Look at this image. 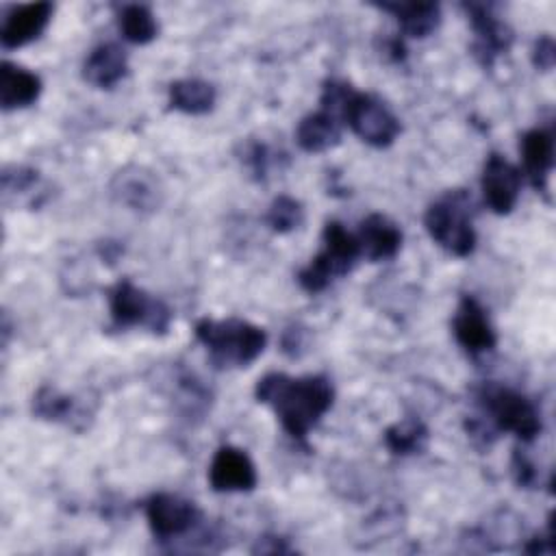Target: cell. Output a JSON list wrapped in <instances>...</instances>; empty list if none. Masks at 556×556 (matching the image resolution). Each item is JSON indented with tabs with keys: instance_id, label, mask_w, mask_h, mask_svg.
Segmentation results:
<instances>
[{
	"instance_id": "1",
	"label": "cell",
	"mask_w": 556,
	"mask_h": 556,
	"mask_svg": "<svg viewBox=\"0 0 556 556\" xmlns=\"http://www.w3.org/2000/svg\"><path fill=\"white\" fill-rule=\"evenodd\" d=\"M254 395L261 404L274 408L287 434L304 441L308 430L330 410L334 391L326 376H287L267 374L256 382Z\"/></svg>"
},
{
	"instance_id": "2",
	"label": "cell",
	"mask_w": 556,
	"mask_h": 556,
	"mask_svg": "<svg viewBox=\"0 0 556 556\" xmlns=\"http://www.w3.org/2000/svg\"><path fill=\"white\" fill-rule=\"evenodd\" d=\"M195 337L215 367H248L263 354L267 343L263 328L237 317L200 319Z\"/></svg>"
},
{
	"instance_id": "3",
	"label": "cell",
	"mask_w": 556,
	"mask_h": 556,
	"mask_svg": "<svg viewBox=\"0 0 556 556\" xmlns=\"http://www.w3.org/2000/svg\"><path fill=\"white\" fill-rule=\"evenodd\" d=\"M471 200L465 191H447L432 202L424 215L428 235L445 252L463 258L476 248V230L471 226Z\"/></svg>"
},
{
	"instance_id": "4",
	"label": "cell",
	"mask_w": 556,
	"mask_h": 556,
	"mask_svg": "<svg viewBox=\"0 0 556 556\" xmlns=\"http://www.w3.org/2000/svg\"><path fill=\"white\" fill-rule=\"evenodd\" d=\"M321 239V252L298 274L300 287L308 293H319L332 282V278L345 276L361 256L356 235L348 232L339 222H328Z\"/></svg>"
},
{
	"instance_id": "5",
	"label": "cell",
	"mask_w": 556,
	"mask_h": 556,
	"mask_svg": "<svg viewBox=\"0 0 556 556\" xmlns=\"http://www.w3.org/2000/svg\"><path fill=\"white\" fill-rule=\"evenodd\" d=\"M478 404L484 408L493 430L513 432L521 441H532L541 432V415L536 406L521 393L486 382L476 393Z\"/></svg>"
},
{
	"instance_id": "6",
	"label": "cell",
	"mask_w": 556,
	"mask_h": 556,
	"mask_svg": "<svg viewBox=\"0 0 556 556\" xmlns=\"http://www.w3.org/2000/svg\"><path fill=\"white\" fill-rule=\"evenodd\" d=\"M339 119L345 122L356 137L374 148H387L400 135L397 117L371 93L350 89L339 106Z\"/></svg>"
},
{
	"instance_id": "7",
	"label": "cell",
	"mask_w": 556,
	"mask_h": 556,
	"mask_svg": "<svg viewBox=\"0 0 556 556\" xmlns=\"http://www.w3.org/2000/svg\"><path fill=\"white\" fill-rule=\"evenodd\" d=\"M109 306L115 328L143 326L154 334H165L172 321L167 304L135 287L130 280H122L111 289Z\"/></svg>"
},
{
	"instance_id": "8",
	"label": "cell",
	"mask_w": 556,
	"mask_h": 556,
	"mask_svg": "<svg viewBox=\"0 0 556 556\" xmlns=\"http://www.w3.org/2000/svg\"><path fill=\"white\" fill-rule=\"evenodd\" d=\"M146 519L150 530L156 539H174L191 530L198 519L200 510L193 502L174 495V493H154L146 502Z\"/></svg>"
},
{
	"instance_id": "9",
	"label": "cell",
	"mask_w": 556,
	"mask_h": 556,
	"mask_svg": "<svg viewBox=\"0 0 556 556\" xmlns=\"http://www.w3.org/2000/svg\"><path fill=\"white\" fill-rule=\"evenodd\" d=\"M480 185L486 206L497 215H506L517 204L521 191V172L502 154L491 152L484 161Z\"/></svg>"
},
{
	"instance_id": "10",
	"label": "cell",
	"mask_w": 556,
	"mask_h": 556,
	"mask_svg": "<svg viewBox=\"0 0 556 556\" xmlns=\"http://www.w3.org/2000/svg\"><path fill=\"white\" fill-rule=\"evenodd\" d=\"M463 9L469 15L476 41H473V56L478 59L480 65L491 67L493 61L506 52L513 43V30L493 15L489 4H478L469 2L463 4Z\"/></svg>"
},
{
	"instance_id": "11",
	"label": "cell",
	"mask_w": 556,
	"mask_h": 556,
	"mask_svg": "<svg viewBox=\"0 0 556 556\" xmlns=\"http://www.w3.org/2000/svg\"><path fill=\"white\" fill-rule=\"evenodd\" d=\"M256 469L250 456L232 445H222L208 467L211 489L217 493L252 491L256 486Z\"/></svg>"
},
{
	"instance_id": "12",
	"label": "cell",
	"mask_w": 556,
	"mask_h": 556,
	"mask_svg": "<svg viewBox=\"0 0 556 556\" xmlns=\"http://www.w3.org/2000/svg\"><path fill=\"white\" fill-rule=\"evenodd\" d=\"M452 330L456 341L460 343L463 350L469 354H482L495 348V330L480 306V302L471 295H463L458 302V308L452 319Z\"/></svg>"
},
{
	"instance_id": "13",
	"label": "cell",
	"mask_w": 556,
	"mask_h": 556,
	"mask_svg": "<svg viewBox=\"0 0 556 556\" xmlns=\"http://www.w3.org/2000/svg\"><path fill=\"white\" fill-rule=\"evenodd\" d=\"M111 193L132 211H156L163 195L156 176L139 165L119 169L111 180Z\"/></svg>"
},
{
	"instance_id": "14",
	"label": "cell",
	"mask_w": 556,
	"mask_h": 556,
	"mask_svg": "<svg viewBox=\"0 0 556 556\" xmlns=\"http://www.w3.org/2000/svg\"><path fill=\"white\" fill-rule=\"evenodd\" d=\"M50 17H52L50 2H30L22 7H13L11 13L4 17V24L0 30L2 48L13 50L35 41L46 30Z\"/></svg>"
},
{
	"instance_id": "15",
	"label": "cell",
	"mask_w": 556,
	"mask_h": 556,
	"mask_svg": "<svg viewBox=\"0 0 556 556\" xmlns=\"http://www.w3.org/2000/svg\"><path fill=\"white\" fill-rule=\"evenodd\" d=\"M356 239L363 256L369 261H384L397 254L402 245V230L387 215L371 213L361 222Z\"/></svg>"
},
{
	"instance_id": "16",
	"label": "cell",
	"mask_w": 556,
	"mask_h": 556,
	"mask_svg": "<svg viewBox=\"0 0 556 556\" xmlns=\"http://www.w3.org/2000/svg\"><path fill=\"white\" fill-rule=\"evenodd\" d=\"M521 159H523V169L532 182V187L541 193L547 191V178L554 167V137L549 130L534 128L528 130L521 137Z\"/></svg>"
},
{
	"instance_id": "17",
	"label": "cell",
	"mask_w": 556,
	"mask_h": 556,
	"mask_svg": "<svg viewBox=\"0 0 556 556\" xmlns=\"http://www.w3.org/2000/svg\"><path fill=\"white\" fill-rule=\"evenodd\" d=\"M128 72L126 52L117 43H100L93 48L83 65V76L98 89L115 87Z\"/></svg>"
},
{
	"instance_id": "18",
	"label": "cell",
	"mask_w": 556,
	"mask_h": 556,
	"mask_svg": "<svg viewBox=\"0 0 556 556\" xmlns=\"http://www.w3.org/2000/svg\"><path fill=\"white\" fill-rule=\"evenodd\" d=\"M41 93V80L37 74L4 61L0 65V104L4 111L30 106Z\"/></svg>"
},
{
	"instance_id": "19",
	"label": "cell",
	"mask_w": 556,
	"mask_h": 556,
	"mask_svg": "<svg viewBox=\"0 0 556 556\" xmlns=\"http://www.w3.org/2000/svg\"><path fill=\"white\" fill-rule=\"evenodd\" d=\"M378 9L391 13L402 33L415 39L432 35L441 22V9L434 2H382Z\"/></svg>"
},
{
	"instance_id": "20",
	"label": "cell",
	"mask_w": 556,
	"mask_h": 556,
	"mask_svg": "<svg viewBox=\"0 0 556 556\" xmlns=\"http://www.w3.org/2000/svg\"><path fill=\"white\" fill-rule=\"evenodd\" d=\"M341 139V119L328 111H317L300 119L295 141L304 152H326Z\"/></svg>"
},
{
	"instance_id": "21",
	"label": "cell",
	"mask_w": 556,
	"mask_h": 556,
	"mask_svg": "<svg viewBox=\"0 0 556 556\" xmlns=\"http://www.w3.org/2000/svg\"><path fill=\"white\" fill-rule=\"evenodd\" d=\"M217 91L200 78H182L169 85V106L187 115H204L215 106Z\"/></svg>"
},
{
	"instance_id": "22",
	"label": "cell",
	"mask_w": 556,
	"mask_h": 556,
	"mask_svg": "<svg viewBox=\"0 0 556 556\" xmlns=\"http://www.w3.org/2000/svg\"><path fill=\"white\" fill-rule=\"evenodd\" d=\"M426 441H428V430L415 417L402 419V421H397V424H393V426H389L384 430L387 447L393 454H400V456H408V454L421 452Z\"/></svg>"
},
{
	"instance_id": "23",
	"label": "cell",
	"mask_w": 556,
	"mask_h": 556,
	"mask_svg": "<svg viewBox=\"0 0 556 556\" xmlns=\"http://www.w3.org/2000/svg\"><path fill=\"white\" fill-rule=\"evenodd\" d=\"M119 30L124 35L126 41L143 46L150 43L156 33H159V24L152 15V11L143 4H126L119 11Z\"/></svg>"
},
{
	"instance_id": "24",
	"label": "cell",
	"mask_w": 556,
	"mask_h": 556,
	"mask_svg": "<svg viewBox=\"0 0 556 556\" xmlns=\"http://www.w3.org/2000/svg\"><path fill=\"white\" fill-rule=\"evenodd\" d=\"M33 413L48 421H67L76 415V404L54 387H41L33 400Z\"/></svg>"
},
{
	"instance_id": "25",
	"label": "cell",
	"mask_w": 556,
	"mask_h": 556,
	"mask_svg": "<svg viewBox=\"0 0 556 556\" xmlns=\"http://www.w3.org/2000/svg\"><path fill=\"white\" fill-rule=\"evenodd\" d=\"M302 219H304V208L300 200L291 195H278L269 204V211L265 215V222L274 232H291L302 224Z\"/></svg>"
},
{
	"instance_id": "26",
	"label": "cell",
	"mask_w": 556,
	"mask_h": 556,
	"mask_svg": "<svg viewBox=\"0 0 556 556\" xmlns=\"http://www.w3.org/2000/svg\"><path fill=\"white\" fill-rule=\"evenodd\" d=\"M243 161L250 167V172L254 174L256 180H263L267 174V165H269V150L265 143H250L248 150L243 152Z\"/></svg>"
},
{
	"instance_id": "27",
	"label": "cell",
	"mask_w": 556,
	"mask_h": 556,
	"mask_svg": "<svg viewBox=\"0 0 556 556\" xmlns=\"http://www.w3.org/2000/svg\"><path fill=\"white\" fill-rule=\"evenodd\" d=\"M556 61V46L554 39L549 35H543L536 39L534 50H532V63L536 70L541 72H549L554 67Z\"/></svg>"
}]
</instances>
